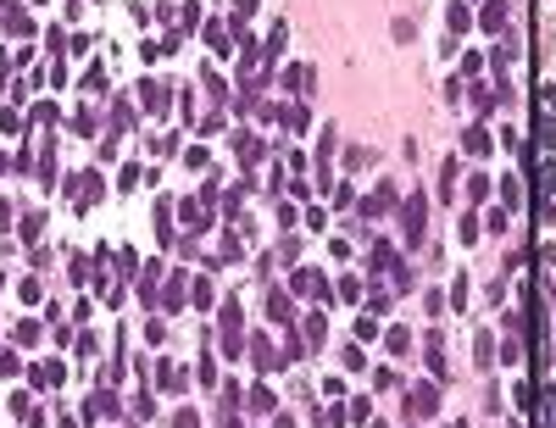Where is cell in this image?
Segmentation results:
<instances>
[{
	"label": "cell",
	"mask_w": 556,
	"mask_h": 428,
	"mask_svg": "<svg viewBox=\"0 0 556 428\" xmlns=\"http://www.w3.org/2000/svg\"><path fill=\"white\" fill-rule=\"evenodd\" d=\"M184 223H190V228H212V206L195 196V201H184Z\"/></svg>",
	"instance_id": "13"
},
{
	"label": "cell",
	"mask_w": 556,
	"mask_h": 428,
	"mask_svg": "<svg viewBox=\"0 0 556 428\" xmlns=\"http://www.w3.org/2000/svg\"><path fill=\"white\" fill-rule=\"evenodd\" d=\"M540 428H556V390H540Z\"/></svg>",
	"instance_id": "22"
},
{
	"label": "cell",
	"mask_w": 556,
	"mask_h": 428,
	"mask_svg": "<svg viewBox=\"0 0 556 428\" xmlns=\"http://www.w3.org/2000/svg\"><path fill=\"white\" fill-rule=\"evenodd\" d=\"M223 356H245V335H240V301H223Z\"/></svg>",
	"instance_id": "2"
},
{
	"label": "cell",
	"mask_w": 556,
	"mask_h": 428,
	"mask_svg": "<svg viewBox=\"0 0 556 428\" xmlns=\"http://www.w3.org/2000/svg\"><path fill=\"white\" fill-rule=\"evenodd\" d=\"M256 17V0H235V23H251Z\"/></svg>",
	"instance_id": "35"
},
{
	"label": "cell",
	"mask_w": 556,
	"mask_h": 428,
	"mask_svg": "<svg viewBox=\"0 0 556 428\" xmlns=\"http://www.w3.org/2000/svg\"><path fill=\"white\" fill-rule=\"evenodd\" d=\"M390 201H395V189L384 184V189H379V196H367V201H362V217H367V223H379V217L390 212Z\"/></svg>",
	"instance_id": "10"
},
{
	"label": "cell",
	"mask_w": 556,
	"mask_h": 428,
	"mask_svg": "<svg viewBox=\"0 0 556 428\" xmlns=\"http://www.w3.org/2000/svg\"><path fill=\"white\" fill-rule=\"evenodd\" d=\"M7 23H12V34H17V39H34V23H28V12H23V7H12V12H7Z\"/></svg>",
	"instance_id": "21"
},
{
	"label": "cell",
	"mask_w": 556,
	"mask_h": 428,
	"mask_svg": "<svg viewBox=\"0 0 556 428\" xmlns=\"http://www.w3.org/2000/svg\"><path fill=\"white\" fill-rule=\"evenodd\" d=\"M513 62H518V51H513V45H495V78H506V73H513Z\"/></svg>",
	"instance_id": "23"
},
{
	"label": "cell",
	"mask_w": 556,
	"mask_h": 428,
	"mask_svg": "<svg viewBox=\"0 0 556 428\" xmlns=\"http://www.w3.org/2000/svg\"><path fill=\"white\" fill-rule=\"evenodd\" d=\"M39 234H45V217H39V212H28V223H23V240H39Z\"/></svg>",
	"instance_id": "34"
},
{
	"label": "cell",
	"mask_w": 556,
	"mask_h": 428,
	"mask_svg": "<svg viewBox=\"0 0 556 428\" xmlns=\"http://www.w3.org/2000/svg\"><path fill=\"white\" fill-rule=\"evenodd\" d=\"M278 117H285V128H290V134H306V106H285Z\"/></svg>",
	"instance_id": "24"
},
{
	"label": "cell",
	"mask_w": 556,
	"mask_h": 428,
	"mask_svg": "<svg viewBox=\"0 0 556 428\" xmlns=\"http://www.w3.org/2000/svg\"><path fill=\"white\" fill-rule=\"evenodd\" d=\"M235 146H240V162H245V167H251V162H262V139H256V134H240Z\"/></svg>",
	"instance_id": "18"
},
{
	"label": "cell",
	"mask_w": 556,
	"mask_h": 428,
	"mask_svg": "<svg viewBox=\"0 0 556 428\" xmlns=\"http://www.w3.org/2000/svg\"><path fill=\"white\" fill-rule=\"evenodd\" d=\"M173 428H201V412H195V406H184V412L173 417Z\"/></svg>",
	"instance_id": "33"
},
{
	"label": "cell",
	"mask_w": 556,
	"mask_h": 428,
	"mask_svg": "<svg viewBox=\"0 0 556 428\" xmlns=\"http://www.w3.org/2000/svg\"><path fill=\"white\" fill-rule=\"evenodd\" d=\"M456 428H468V423H456Z\"/></svg>",
	"instance_id": "39"
},
{
	"label": "cell",
	"mask_w": 556,
	"mask_h": 428,
	"mask_svg": "<svg viewBox=\"0 0 556 428\" xmlns=\"http://www.w3.org/2000/svg\"><path fill=\"white\" fill-rule=\"evenodd\" d=\"M406 345H412L406 328H390V356H406Z\"/></svg>",
	"instance_id": "29"
},
{
	"label": "cell",
	"mask_w": 556,
	"mask_h": 428,
	"mask_svg": "<svg viewBox=\"0 0 556 428\" xmlns=\"http://www.w3.org/2000/svg\"><path fill=\"white\" fill-rule=\"evenodd\" d=\"M245 356H251V362H256V367H262V373H273V367H278V362H285V356H278V351H273V340H267V335H256V340H251V351H245Z\"/></svg>",
	"instance_id": "9"
},
{
	"label": "cell",
	"mask_w": 556,
	"mask_h": 428,
	"mask_svg": "<svg viewBox=\"0 0 556 428\" xmlns=\"http://www.w3.org/2000/svg\"><path fill=\"white\" fill-rule=\"evenodd\" d=\"M184 290H190V278H167V290H162V306H167V312H178Z\"/></svg>",
	"instance_id": "17"
},
{
	"label": "cell",
	"mask_w": 556,
	"mask_h": 428,
	"mask_svg": "<svg viewBox=\"0 0 556 428\" xmlns=\"http://www.w3.org/2000/svg\"><path fill=\"white\" fill-rule=\"evenodd\" d=\"M406 412H412L417 423H424V417H434V412H440V385H417V390L406 395Z\"/></svg>",
	"instance_id": "5"
},
{
	"label": "cell",
	"mask_w": 556,
	"mask_h": 428,
	"mask_svg": "<svg viewBox=\"0 0 556 428\" xmlns=\"http://www.w3.org/2000/svg\"><path fill=\"white\" fill-rule=\"evenodd\" d=\"M245 412H273V390H267V385L245 390Z\"/></svg>",
	"instance_id": "19"
},
{
	"label": "cell",
	"mask_w": 556,
	"mask_h": 428,
	"mask_svg": "<svg viewBox=\"0 0 556 428\" xmlns=\"http://www.w3.org/2000/svg\"><path fill=\"white\" fill-rule=\"evenodd\" d=\"M73 134H78V139H96V134H101V128H96V112H78V117H73Z\"/></svg>",
	"instance_id": "25"
},
{
	"label": "cell",
	"mask_w": 556,
	"mask_h": 428,
	"mask_svg": "<svg viewBox=\"0 0 556 428\" xmlns=\"http://www.w3.org/2000/svg\"><path fill=\"white\" fill-rule=\"evenodd\" d=\"M468 23H473V17H468V7L456 0V7H451V34H468Z\"/></svg>",
	"instance_id": "27"
},
{
	"label": "cell",
	"mask_w": 556,
	"mask_h": 428,
	"mask_svg": "<svg viewBox=\"0 0 556 428\" xmlns=\"http://www.w3.org/2000/svg\"><path fill=\"white\" fill-rule=\"evenodd\" d=\"M506 17H513V7H506V0H484V12H479L484 34H501V28H506Z\"/></svg>",
	"instance_id": "8"
},
{
	"label": "cell",
	"mask_w": 556,
	"mask_h": 428,
	"mask_svg": "<svg viewBox=\"0 0 556 428\" xmlns=\"http://www.w3.org/2000/svg\"><path fill=\"white\" fill-rule=\"evenodd\" d=\"M462 146H468V156H490V134L468 128V134H462Z\"/></svg>",
	"instance_id": "20"
},
{
	"label": "cell",
	"mask_w": 556,
	"mask_h": 428,
	"mask_svg": "<svg viewBox=\"0 0 556 428\" xmlns=\"http://www.w3.org/2000/svg\"><path fill=\"white\" fill-rule=\"evenodd\" d=\"M228 34H235V28H228V23H206V45H212L217 56H228V45H235V39H228Z\"/></svg>",
	"instance_id": "15"
},
{
	"label": "cell",
	"mask_w": 556,
	"mask_h": 428,
	"mask_svg": "<svg viewBox=\"0 0 556 428\" xmlns=\"http://www.w3.org/2000/svg\"><path fill=\"white\" fill-rule=\"evenodd\" d=\"M534 178H540V196H534V206H540V217L551 223V217H556V156H545Z\"/></svg>",
	"instance_id": "3"
},
{
	"label": "cell",
	"mask_w": 556,
	"mask_h": 428,
	"mask_svg": "<svg viewBox=\"0 0 556 428\" xmlns=\"http://www.w3.org/2000/svg\"><path fill=\"white\" fill-rule=\"evenodd\" d=\"M290 295H329V284H323L317 267H295L290 273Z\"/></svg>",
	"instance_id": "6"
},
{
	"label": "cell",
	"mask_w": 556,
	"mask_h": 428,
	"mask_svg": "<svg viewBox=\"0 0 556 428\" xmlns=\"http://www.w3.org/2000/svg\"><path fill=\"white\" fill-rule=\"evenodd\" d=\"M345 417H356V423H367V417H374V401H367V395H356V401H351V412H345Z\"/></svg>",
	"instance_id": "30"
},
{
	"label": "cell",
	"mask_w": 556,
	"mask_h": 428,
	"mask_svg": "<svg viewBox=\"0 0 556 428\" xmlns=\"http://www.w3.org/2000/svg\"><path fill=\"white\" fill-rule=\"evenodd\" d=\"M0 167H7V156H0Z\"/></svg>",
	"instance_id": "38"
},
{
	"label": "cell",
	"mask_w": 556,
	"mask_h": 428,
	"mask_svg": "<svg viewBox=\"0 0 556 428\" xmlns=\"http://www.w3.org/2000/svg\"><path fill=\"white\" fill-rule=\"evenodd\" d=\"M139 101H146V112H167V84L162 78H146V84H139Z\"/></svg>",
	"instance_id": "7"
},
{
	"label": "cell",
	"mask_w": 556,
	"mask_h": 428,
	"mask_svg": "<svg viewBox=\"0 0 556 428\" xmlns=\"http://www.w3.org/2000/svg\"><path fill=\"white\" fill-rule=\"evenodd\" d=\"M267 317H273V323H290V317H295V306H290L285 290H273V295H267Z\"/></svg>",
	"instance_id": "14"
},
{
	"label": "cell",
	"mask_w": 556,
	"mask_h": 428,
	"mask_svg": "<svg viewBox=\"0 0 556 428\" xmlns=\"http://www.w3.org/2000/svg\"><path fill=\"white\" fill-rule=\"evenodd\" d=\"M323 335H329V323H323V312H312V317L301 323V340H306V351H323Z\"/></svg>",
	"instance_id": "11"
},
{
	"label": "cell",
	"mask_w": 556,
	"mask_h": 428,
	"mask_svg": "<svg viewBox=\"0 0 556 428\" xmlns=\"http://www.w3.org/2000/svg\"><path fill=\"white\" fill-rule=\"evenodd\" d=\"M273 428H295V423H290V417H285V412H278V417H273Z\"/></svg>",
	"instance_id": "36"
},
{
	"label": "cell",
	"mask_w": 556,
	"mask_h": 428,
	"mask_svg": "<svg viewBox=\"0 0 556 428\" xmlns=\"http://www.w3.org/2000/svg\"><path fill=\"white\" fill-rule=\"evenodd\" d=\"M190 295H195V306L206 312V306H212V284H206V278H195V284H190Z\"/></svg>",
	"instance_id": "28"
},
{
	"label": "cell",
	"mask_w": 556,
	"mask_h": 428,
	"mask_svg": "<svg viewBox=\"0 0 556 428\" xmlns=\"http://www.w3.org/2000/svg\"><path fill=\"white\" fill-rule=\"evenodd\" d=\"M534 139H540V151H556V89L551 84L534 95Z\"/></svg>",
	"instance_id": "1"
},
{
	"label": "cell",
	"mask_w": 556,
	"mask_h": 428,
	"mask_svg": "<svg viewBox=\"0 0 556 428\" xmlns=\"http://www.w3.org/2000/svg\"><path fill=\"white\" fill-rule=\"evenodd\" d=\"M429 367L445 373V340H440V335H429Z\"/></svg>",
	"instance_id": "26"
},
{
	"label": "cell",
	"mask_w": 556,
	"mask_h": 428,
	"mask_svg": "<svg viewBox=\"0 0 556 428\" xmlns=\"http://www.w3.org/2000/svg\"><path fill=\"white\" fill-rule=\"evenodd\" d=\"M401 223H406V246H417V240H424V223H429V201L412 196V201L401 206Z\"/></svg>",
	"instance_id": "4"
},
{
	"label": "cell",
	"mask_w": 556,
	"mask_h": 428,
	"mask_svg": "<svg viewBox=\"0 0 556 428\" xmlns=\"http://www.w3.org/2000/svg\"><path fill=\"white\" fill-rule=\"evenodd\" d=\"M56 117H62V112H56V106H51V101H39V106H34V123H45V128H51V123H56Z\"/></svg>",
	"instance_id": "31"
},
{
	"label": "cell",
	"mask_w": 556,
	"mask_h": 428,
	"mask_svg": "<svg viewBox=\"0 0 556 428\" xmlns=\"http://www.w3.org/2000/svg\"><path fill=\"white\" fill-rule=\"evenodd\" d=\"M112 117H117V128H134V101H117Z\"/></svg>",
	"instance_id": "32"
},
{
	"label": "cell",
	"mask_w": 556,
	"mask_h": 428,
	"mask_svg": "<svg viewBox=\"0 0 556 428\" xmlns=\"http://www.w3.org/2000/svg\"><path fill=\"white\" fill-rule=\"evenodd\" d=\"M285 89L306 95V89H312V67H301V62H295V67H285Z\"/></svg>",
	"instance_id": "16"
},
{
	"label": "cell",
	"mask_w": 556,
	"mask_h": 428,
	"mask_svg": "<svg viewBox=\"0 0 556 428\" xmlns=\"http://www.w3.org/2000/svg\"><path fill=\"white\" fill-rule=\"evenodd\" d=\"M501 362H513V367L523 362V323H518V317H513V328H506V351H501Z\"/></svg>",
	"instance_id": "12"
},
{
	"label": "cell",
	"mask_w": 556,
	"mask_h": 428,
	"mask_svg": "<svg viewBox=\"0 0 556 428\" xmlns=\"http://www.w3.org/2000/svg\"><path fill=\"white\" fill-rule=\"evenodd\" d=\"M62 428H78V423H73V417H62Z\"/></svg>",
	"instance_id": "37"
}]
</instances>
